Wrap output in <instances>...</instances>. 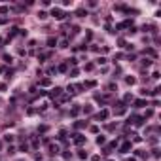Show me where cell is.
I'll return each mask as SVG.
<instances>
[{
  "label": "cell",
  "instance_id": "6da1fadb",
  "mask_svg": "<svg viewBox=\"0 0 161 161\" xmlns=\"http://www.w3.org/2000/svg\"><path fill=\"white\" fill-rule=\"evenodd\" d=\"M51 15H53V17H57V19H63V11H61V10H53V11H51Z\"/></svg>",
  "mask_w": 161,
  "mask_h": 161
}]
</instances>
